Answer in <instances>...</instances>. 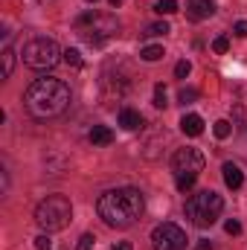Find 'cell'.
Segmentation results:
<instances>
[{
	"instance_id": "1",
	"label": "cell",
	"mask_w": 247,
	"mask_h": 250,
	"mask_svg": "<svg viewBox=\"0 0 247 250\" xmlns=\"http://www.w3.org/2000/svg\"><path fill=\"white\" fill-rule=\"evenodd\" d=\"M70 99H73L70 87L62 79H53V76L35 79L26 87V93H23V105H26L29 117H35V120H56V117H62L70 108Z\"/></svg>"
},
{
	"instance_id": "2",
	"label": "cell",
	"mask_w": 247,
	"mask_h": 250,
	"mask_svg": "<svg viewBox=\"0 0 247 250\" xmlns=\"http://www.w3.org/2000/svg\"><path fill=\"white\" fill-rule=\"evenodd\" d=\"M143 209H145V198H143L140 189H134V187L108 189V192H102L99 201H96L99 218H102L108 227H120V230L137 224L140 215H143Z\"/></svg>"
},
{
	"instance_id": "3",
	"label": "cell",
	"mask_w": 247,
	"mask_h": 250,
	"mask_svg": "<svg viewBox=\"0 0 247 250\" xmlns=\"http://www.w3.org/2000/svg\"><path fill=\"white\" fill-rule=\"evenodd\" d=\"M221 209H224V198L218 192H212V189H201V192L189 195V201H186V218L201 230L212 227L218 221Z\"/></svg>"
},
{
	"instance_id": "4",
	"label": "cell",
	"mask_w": 247,
	"mask_h": 250,
	"mask_svg": "<svg viewBox=\"0 0 247 250\" xmlns=\"http://www.w3.org/2000/svg\"><path fill=\"white\" fill-rule=\"evenodd\" d=\"M73 218V204L64 195H47L38 207H35V224L47 233H59L70 224Z\"/></svg>"
},
{
	"instance_id": "5",
	"label": "cell",
	"mask_w": 247,
	"mask_h": 250,
	"mask_svg": "<svg viewBox=\"0 0 247 250\" xmlns=\"http://www.w3.org/2000/svg\"><path fill=\"white\" fill-rule=\"evenodd\" d=\"M62 59H64V53L59 50V44L53 38L38 35V38H29L23 44V64L32 67V70H53Z\"/></svg>"
},
{
	"instance_id": "6",
	"label": "cell",
	"mask_w": 247,
	"mask_h": 250,
	"mask_svg": "<svg viewBox=\"0 0 247 250\" xmlns=\"http://www.w3.org/2000/svg\"><path fill=\"white\" fill-rule=\"evenodd\" d=\"M76 26L82 29V35L87 38V44H102L108 38H114L120 32V21L111 18V15H96V12H87L76 21Z\"/></svg>"
},
{
	"instance_id": "7",
	"label": "cell",
	"mask_w": 247,
	"mask_h": 250,
	"mask_svg": "<svg viewBox=\"0 0 247 250\" xmlns=\"http://www.w3.org/2000/svg\"><path fill=\"white\" fill-rule=\"evenodd\" d=\"M151 245L154 250H186V233L172 221L157 224L151 230Z\"/></svg>"
},
{
	"instance_id": "8",
	"label": "cell",
	"mask_w": 247,
	"mask_h": 250,
	"mask_svg": "<svg viewBox=\"0 0 247 250\" xmlns=\"http://www.w3.org/2000/svg\"><path fill=\"white\" fill-rule=\"evenodd\" d=\"M204 163H206V157H204L198 148H178L175 157H172V169H175L178 178H181V175L198 178V175L204 172Z\"/></svg>"
},
{
	"instance_id": "9",
	"label": "cell",
	"mask_w": 247,
	"mask_h": 250,
	"mask_svg": "<svg viewBox=\"0 0 247 250\" xmlns=\"http://www.w3.org/2000/svg\"><path fill=\"white\" fill-rule=\"evenodd\" d=\"M212 12H215V3L212 0H186V15L192 21H206Z\"/></svg>"
},
{
	"instance_id": "10",
	"label": "cell",
	"mask_w": 247,
	"mask_h": 250,
	"mask_svg": "<svg viewBox=\"0 0 247 250\" xmlns=\"http://www.w3.org/2000/svg\"><path fill=\"white\" fill-rule=\"evenodd\" d=\"M221 172H224V184H227L230 189H239L242 184H245V172H242L236 163H224Z\"/></svg>"
},
{
	"instance_id": "11",
	"label": "cell",
	"mask_w": 247,
	"mask_h": 250,
	"mask_svg": "<svg viewBox=\"0 0 247 250\" xmlns=\"http://www.w3.org/2000/svg\"><path fill=\"white\" fill-rule=\"evenodd\" d=\"M120 125L125 131H137V128H143V114L134 111V108H123L120 111Z\"/></svg>"
},
{
	"instance_id": "12",
	"label": "cell",
	"mask_w": 247,
	"mask_h": 250,
	"mask_svg": "<svg viewBox=\"0 0 247 250\" xmlns=\"http://www.w3.org/2000/svg\"><path fill=\"white\" fill-rule=\"evenodd\" d=\"M181 131H184L186 137H198V134H204V120L198 114H186L184 120H181Z\"/></svg>"
},
{
	"instance_id": "13",
	"label": "cell",
	"mask_w": 247,
	"mask_h": 250,
	"mask_svg": "<svg viewBox=\"0 0 247 250\" xmlns=\"http://www.w3.org/2000/svg\"><path fill=\"white\" fill-rule=\"evenodd\" d=\"M90 143L93 146H111L114 143V131L108 125H93L90 128Z\"/></svg>"
},
{
	"instance_id": "14",
	"label": "cell",
	"mask_w": 247,
	"mask_h": 250,
	"mask_svg": "<svg viewBox=\"0 0 247 250\" xmlns=\"http://www.w3.org/2000/svg\"><path fill=\"white\" fill-rule=\"evenodd\" d=\"M166 53H163V47H157V44H148V47H143L140 50V59L143 62H160Z\"/></svg>"
},
{
	"instance_id": "15",
	"label": "cell",
	"mask_w": 247,
	"mask_h": 250,
	"mask_svg": "<svg viewBox=\"0 0 247 250\" xmlns=\"http://www.w3.org/2000/svg\"><path fill=\"white\" fill-rule=\"evenodd\" d=\"M12 70H15V50L6 44V47H3V79H9Z\"/></svg>"
},
{
	"instance_id": "16",
	"label": "cell",
	"mask_w": 247,
	"mask_h": 250,
	"mask_svg": "<svg viewBox=\"0 0 247 250\" xmlns=\"http://www.w3.org/2000/svg\"><path fill=\"white\" fill-rule=\"evenodd\" d=\"M154 12L157 15H175L178 12V0H157L154 3Z\"/></svg>"
},
{
	"instance_id": "17",
	"label": "cell",
	"mask_w": 247,
	"mask_h": 250,
	"mask_svg": "<svg viewBox=\"0 0 247 250\" xmlns=\"http://www.w3.org/2000/svg\"><path fill=\"white\" fill-rule=\"evenodd\" d=\"M212 131H215V137H218V140H227V137L233 134V125H230V120H218Z\"/></svg>"
},
{
	"instance_id": "18",
	"label": "cell",
	"mask_w": 247,
	"mask_h": 250,
	"mask_svg": "<svg viewBox=\"0 0 247 250\" xmlns=\"http://www.w3.org/2000/svg\"><path fill=\"white\" fill-rule=\"evenodd\" d=\"M64 62L79 70V67H82V53H79V50H64Z\"/></svg>"
},
{
	"instance_id": "19",
	"label": "cell",
	"mask_w": 247,
	"mask_h": 250,
	"mask_svg": "<svg viewBox=\"0 0 247 250\" xmlns=\"http://www.w3.org/2000/svg\"><path fill=\"white\" fill-rule=\"evenodd\" d=\"M212 50H215L218 56H221V53H227V50H230V38H227V35H218V38L212 41Z\"/></svg>"
},
{
	"instance_id": "20",
	"label": "cell",
	"mask_w": 247,
	"mask_h": 250,
	"mask_svg": "<svg viewBox=\"0 0 247 250\" xmlns=\"http://www.w3.org/2000/svg\"><path fill=\"white\" fill-rule=\"evenodd\" d=\"M169 102H166V87L163 84H157L154 87V108H166Z\"/></svg>"
},
{
	"instance_id": "21",
	"label": "cell",
	"mask_w": 247,
	"mask_h": 250,
	"mask_svg": "<svg viewBox=\"0 0 247 250\" xmlns=\"http://www.w3.org/2000/svg\"><path fill=\"white\" fill-rule=\"evenodd\" d=\"M178 99H181L184 105H189V102H195V99H198V90H195V87H184V90L178 93Z\"/></svg>"
},
{
	"instance_id": "22",
	"label": "cell",
	"mask_w": 247,
	"mask_h": 250,
	"mask_svg": "<svg viewBox=\"0 0 247 250\" xmlns=\"http://www.w3.org/2000/svg\"><path fill=\"white\" fill-rule=\"evenodd\" d=\"M166 32H169V23H163V21H160V23H151V26L145 29V35H166Z\"/></svg>"
},
{
	"instance_id": "23",
	"label": "cell",
	"mask_w": 247,
	"mask_h": 250,
	"mask_svg": "<svg viewBox=\"0 0 247 250\" xmlns=\"http://www.w3.org/2000/svg\"><path fill=\"white\" fill-rule=\"evenodd\" d=\"M189 73H192V64L189 62H178L175 64V76H178V79H186Z\"/></svg>"
},
{
	"instance_id": "24",
	"label": "cell",
	"mask_w": 247,
	"mask_h": 250,
	"mask_svg": "<svg viewBox=\"0 0 247 250\" xmlns=\"http://www.w3.org/2000/svg\"><path fill=\"white\" fill-rule=\"evenodd\" d=\"M93 242H96V239H93L90 233H84V236L79 239V245H76V250H93Z\"/></svg>"
},
{
	"instance_id": "25",
	"label": "cell",
	"mask_w": 247,
	"mask_h": 250,
	"mask_svg": "<svg viewBox=\"0 0 247 250\" xmlns=\"http://www.w3.org/2000/svg\"><path fill=\"white\" fill-rule=\"evenodd\" d=\"M192 187H195V178H189V175H181V178H178V189H181V192H189Z\"/></svg>"
},
{
	"instance_id": "26",
	"label": "cell",
	"mask_w": 247,
	"mask_h": 250,
	"mask_svg": "<svg viewBox=\"0 0 247 250\" xmlns=\"http://www.w3.org/2000/svg\"><path fill=\"white\" fill-rule=\"evenodd\" d=\"M224 230H227V233H230V236H239V233H242V224H239V221H236V218H230V221H227V224H224Z\"/></svg>"
},
{
	"instance_id": "27",
	"label": "cell",
	"mask_w": 247,
	"mask_h": 250,
	"mask_svg": "<svg viewBox=\"0 0 247 250\" xmlns=\"http://www.w3.org/2000/svg\"><path fill=\"white\" fill-rule=\"evenodd\" d=\"M35 248H38V250H53V245H50V236H38V239H35Z\"/></svg>"
},
{
	"instance_id": "28",
	"label": "cell",
	"mask_w": 247,
	"mask_h": 250,
	"mask_svg": "<svg viewBox=\"0 0 247 250\" xmlns=\"http://www.w3.org/2000/svg\"><path fill=\"white\" fill-rule=\"evenodd\" d=\"M236 35H239V38H247V21H239V23H236Z\"/></svg>"
},
{
	"instance_id": "29",
	"label": "cell",
	"mask_w": 247,
	"mask_h": 250,
	"mask_svg": "<svg viewBox=\"0 0 247 250\" xmlns=\"http://www.w3.org/2000/svg\"><path fill=\"white\" fill-rule=\"evenodd\" d=\"M195 250H212V242H198Z\"/></svg>"
},
{
	"instance_id": "30",
	"label": "cell",
	"mask_w": 247,
	"mask_h": 250,
	"mask_svg": "<svg viewBox=\"0 0 247 250\" xmlns=\"http://www.w3.org/2000/svg\"><path fill=\"white\" fill-rule=\"evenodd\" d=\"M114 250H134V248H131V242H120V245H114Z\"/></svg>"
},
{
	"instance_id": "31",
	"label": "cell",
	"mask_w": 247,
	"mask_h": 250,
	"mask_svg": "<svg viewBox=\"0 0 247 250\" xmlns=\"http://www.w3.org/2000/svg\"><path fill=\"white\" fill-rule=\"evenodd\" d=\"M108 3H111L114 9H120V3H123V0H108Z\"/></svg>"
},
{
	"instance_id": "32",
	"label": "cell",
	"mask_w": 247,
	"mask_h": 250,
	"mask_svg": "<svg viewBox=\"0 0 247 250\" xmlns=\"http://www.w3.org/2000/svg\"><path fill=\"white\" fill-rule=\"evenodd\" d=\"M87 3H96V0H87Z\"/></svg>"
}]
</instances>
